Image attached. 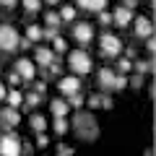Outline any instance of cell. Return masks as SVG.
Wrapping results in <instances>:
<instances>
[{
	"label": "cell",
	"instance_id": "1",
	"mask_svg": "<svg viewBox=\"0 0 156 156\" xmlns=\"http://www.w3.org/2000/svg\"><path fill=\"white\" fill-rule=\"evenodd\" d=\"M70 125L78 133V138H83V140H96L99 138V122H96V117L91 112H76Z\"/></svg>",
	"mask_w": 156,
	"mask_h": 156
},
{
	"label": "cell",
	"instance_id": "2",
	"mask_svg": "<svg viewBox=\"0 0 156 156\" xmlns=\"http://www.w3.org/2000/svg\"><path fill=\"white\" fill-rule=\"evenodd\" d=\"M0 156H21V138L8 130L5 135H0Z\"/></svg>",
	"mask_w": 156,
	"mask_h": 156
},
{
	"label": "cell",
	"instance_id": "3",
	"mask_svg": "<svg viewBox=\"0 0 156 156\" xmlns=\"http://www.w3.org/2000/svg\"><path fill=\"white\" fill-rule=\"evenodd\" d=\"M68 65H70L78 76H86V73H91V68H94V65H91V57L86 55L83 50H73V52H70V62H68Z\"/></svg>",
	"mask_w": 156,
	"mask_h": 156
},
{
	"label": "cell",
	"instance_id": "4",
	"mask_svg": "<svg viewBox=\"0 0 156 156\" xmlns=\"http://www.w3.org/2000/svg\"><path fill=\"white\" fill-rule=\"evenodd\" d=\"M99 50H101L104 57H117L120 52H122V42H120V37H115V34H101Z\"/></svg>",
	"mask_w": 156,
	"mask_h": 156
},
{
	"label": "cell",
	"instance_id": "5",
	"mask_svg": "<svg viewBox=\"0 0 156 156\" xmlns=\"http://www.w3.org/2000/svg\"><path fill=\"white\" fill-rule=\"evenodd\" d=\"M18 42H21V37L13 26H0V50L3 52H13L18 47Z\"/></svg>",
	"mask_w": 156,
	"mask_h": 156
},
{
	"label": "cell",
	"instance_id": "6",
	"mask_svg": "<svg viewBox=\"0 0 156 156\" xmlns=\"http://www.w3.org/2000/svg\"><path fill=\"white\" fill-rule=\"evenodd\" d=\"M18 122H21V112H18L16 107H3V109H0V125L5 130H13Z\"/></svg>",
	"mask_w": 156,
	"mask_h": 156
},
{
	"label": "cell",
	"instance_id": "7",
	"mask_svg": "<svg viewBox=\"0 0 156 156\" xmlns=\"http://www.w3.org/2000/svg\"><path fill=\"white\" fill-rule=\"evenodd\" d=\"M73 37H76V42L81 47H86L94 39V29L89 26V23H76V29H73Z\"/></svg>",
	"mask_w": 156,
	"mask_h": 156
},
{
	"label": "cell",
	"instance_id": "8",
	"mask_svg": "<svg viewBox=\"0 0 156 156\" xmlns=\"http://www.w3.org/2000/svg\"><path fill=\"white\" fill-rule=\"evenodd\" d=\"M133 21H135V34H138L140 39H148V37H154V21H151V18L138 16V18H133Z\"/></svg>",
	"mask_w": 156,
	"mask_h": 156
},
{
	"label": "cell",
	"instance_id": "9",
	"mask_svg": "<svg viewBox=\"0 0 156 156\" xmlns=\"http://www.w3.org/2000/svg\"><path fill=\"white\" fill-rule=\"evenodd\" d=\"M13 73H16L18 78H23V81H31V78H34V73H37V68H34V62H31V60L21 57V60L16 62V70H13Z\"/></svg>",
	"mask_w": 156,
	"mask_h": 156
},
{
	"label": "cell",
	"instance_id": "10",
	"mask_svg": "<svg viewBox=\"0 0 156 156\" xmlns=\"http://www.w3.org/2000/svg\"><path fill=\"white\" fill-rule=\"evenodd\" d=\"M57 89H60V94H62V96H70V94H76V91H81V81H78L76 76L60 78V83H57Z\"/></svg>",
	"mask_w": 156,
	"mask_h": 156
},
{
	"label": "cell",
	"instance_id": "11",
	"mask_svg": "<svg viewBox=\"0 0 156 156\" xmlns=\"http://www.w3.org/2000/svg\"><path fill=\"white\" fill-rule=\"evenodd\" d=\"M133 21V11H130V8H125V5H120L117 8L115 13H112V23H117V26H128V23Z\"/></svg>",
	"mask_w": 156,
	"mask_h": 156
},
{
	"label": "cell",
	"instance_id": "12",
	"mask_svg": "<svg viewBox=\"0 0 156 156\" xmlns=\"http://www.w3.org/2000/svg\"><path fill=\"white\" fill-rule=\"evenodd\" d=\"M34 57H37V62L42 68H50L52 62H55V52L50 50V47H37V52H34Z\"/></svg>",
	"mask_w": 156,
	"mask_h": 156
},
{
	"label": "cell",
	"instance_id": "13",
	"mask_svg": "<svg viewBox=\"0 0 156 156\" xmlns=\"http://www.w3.org/2000/svg\"><path fill=\"white\" fill-rule=\"evenodd\" d=\"M112 96H107V94H94V96H89V107H94V109H112Z\"/></svg>",
	"mask_w": 156,
	"mask_h": 156
},
{
	"label": "cell",
	"instance_id": "14",
	"mask_svg": "<svg viewBox=\"0 0 156 156\" xmlns=\"http://www.w3.org/2000/svg\"><path fill=\"white\" fill-rule=\"evenodd\" d=\"M112 83H115V70H112V68H101L99 70V86L104 91H109Z\"/></svg>",
	"mask_w": 156,
	"mask_h": 156
},
{
	"label": "cell",
	"instance_id": "15",
	"mask_svg": "<svg viewBox=\"0 0 156 156\" xmlns=\"http://www.w3.org/2000/svg\"><path fill=\"white\" fill-rule=\"evenodd\" d=\"M76 3L83 8V11H94V13L104 11V5H107V0H76Z\"/></svg>",
	"mask_w": 156,
	"mask_h": 156
},
{
	"label": "cell",
	"instance_id": "16",
	"mask_svg": "<svg viewBox=\"0 0 156 156\" xmlns=\"http://www.w3.org/2000/svg\"><path fill=\"white\" fill-rule=\"evenodd\" d=\"M50 109H52V115H55V117H68L70 107H68V101H65V99H55V101L50 104Z\"/></svg>",
	"mask_w": 156,
	"mask_h": 156
},
{
	"label": "cell",
	"instance_id": "17",
	"mask_svg": "<svg viewBox=\"0 0 156 156\" xmlns=\"http://www.w3.org/2000/svg\"><path fill=\"white\" fill-rule=\"evenodd\" d=\"M52 128H55V133H57V135H65L68 130H70V122H68V117H55Z\"/></svg>",
	"mask_w": 156,
	"mask_h": 156
},
{
	"label": "cell",
	"instance_id": "18",
	"mask_svg": "<svg viewBox=\"0 0 156 156\" xmlns=\"http://www.w3.org/2000/svg\"><path fill=\"white\" fill-rule=\"evenodd\" d=\"M133 68H135V73L146 76V73H151V70H154V57H148V60H138Z\"/></svg>",
	"mask_w": 156,
	"mask_h": 156
},
{
	"label": "cell",
	"instance_id": "19",
	"mask_svg": "<svg viewBox=\"0 0 156 156\" xmlns=\"http://www.w3.org/2000/svg\"><path fill=\"white\" fill-rule=\"evenodd\" d=\"M29 122H31V128L37 130V133H44V130H47V120H44V115H31V120H29Z\"/></svg>",
	"mask_w": 156,
	"mask_h": 156
},
{
	"label": "cell",
	"instance_id": "20",
	"mask_svg": "<svg viewBox=\"0 0 156 156\" xmlns=\"http://www.w3.org/2000/svg\"><path fill=\"white\" fill-rule=\"evenodd\" d=\"M65 101H68V107H70V109H81V107H83V94H81V91H76V94L65 96Z\"/></svg>",
	"mask_w": 156,
	"mask_h": 156
},
{
	"label": "cell",
	"instance_id": "21",
	"mask_svg": "<svg viewBox=\"0 0 156 156\" xmlns=\"http://www.w3.org/2000/svg\"><path fill=\"white\" fill-rule=\"evenodd\" d=\"M5 99H8V107H16V109L23 104V96H21V91H16V89H13V91H8V94H5Z\"/></svg>",
	"mask_w": 156,
	"mask_h": 156
},
{
	"label": "cell",
	"instance_id": "22",
	"mask_svg": "<svg viewBox=\"0 0 156 156\" xmlns=\"http://www.w3.org/2000/svg\"><path fill=\"white\" fill-rule=\"evenodd\" d=\"M26 39H29V42H37V39H42V26L31 23V26L26 29Z\"/></svg>",
	"mask_w": 156,
	"mask_h": 156
},
{
	"label": "cell",
	"instance_id": "23",
	"mask_svg": "<svg viewBox=\"0 0 156 156\" xmlns=\"http://www.w3.org/2000/svg\"><path fill=\"white\" fill-rule=\"evenodd\" d=\"M57 16H60V21H73V18H76V8L65 5V8H62L60 13H57Z\"/></svg>",
	"mask_w": 156,
	"mask_h": 156
},
{
	"label": "cell",
	"instance_id": "24",
	"mask_svg": "<svg viewBox=\"0 0 156 156\" xmlns=\"http://www.w3.org/2000/svg\"><path fill=\"white\" fill-rule=\"evenodd\" d=\"M44 23H47V26H55V29H57V26H60L62 21H60V16H57L55 11H50V13L44 16Z\"/></svg>",
	"mask_w": 156,
	"mask_h": 156
},
{
	"label": "cell",
	"instance_id": "25",
	"mask_svg": "<svg viewBox=\"0 0 156 156\" xmlns=\"http://www.w3.org/2000/svg\"><path fill=\"white\" fill-rule=\"evenodd\" d=\"M39 101H42V94H37V91H34V94H29L26 99H23V104H21V107H37Z\"/></svg>",
	"mask_w": 156,
	"mask_h": 156
},
{
	"label": "cell",
	"instance_id": "26",
	"mask_svg": "<svg viewBox=\"0 0 156 156\" xmlns=\"http://www.w3.org/2000/svg\"><path fill=\"white\" fill-rule=\"evenodd\" d=\"M23 3V8H26L29 13H37L39 8H42V0H21Z\"/></svg>",
	"mask_w": 156,
	"mask_h": 156
},
{
	"label": "cell",
	"instance_id": "27",
	"mask_svg": "<svg viewBox=\"0 0 156 156\" xmlns=\"http://www.w3.org/2000/svg\"><path fill=\"white\" fill-rule=\"evenodd\" d=\"M117 68H120V73H125V76H128V73L133 70V62H130L128 57H120V62H117Z\"/></svg>",
	"mask_w": 156,
	"mask_h": 156
},
{
	"label": "cell",
	"instance_id": "28",
	"mask_svg": "<svg viewBox=\"0 0 156 156\" xmlns=\"http://www.w3.org/2000/svg\"><path fill=\"white\" fill-rule=\"evenodd\" d=\"M125 86H128V76H125V73H122V76H117V73H115V83H112V89H125Z\"/></svg>",
	"mask_w": 156,
	"mask_h": 156
},
{
	"label": "cell",
	"instance_id": "29",
	"mask_svg": "<svg viewBox=\"0 0 156 156\" xmlns=\"http://www.w3.org/2000/svg\"><path fill=\"white\" fill-rule=\"evenodd\" d=\"M128 86H133V89H140V86H143V76H140V73H135L133 78H128Z\"/></svg>",
	"mask_w": 156,
	"mask_h": 156
},
{
	"label": "cell",
	"instance_id": "30",
	"mask_svg": "<svg viewBox=\"0 0 156 156\" xmlns=\"http://www.w3.org/2000/svg\"><path fill=\"white\" fill-rule=\"evenodd\" d=\"M68 50V42L62 37H55V52H65Z\"/></svg>",
	"mask_w": 156,
	"mask_h": 156
},
{
	"label": "cell",
	"instance_id": "31",
	"mask_svg": "<svg viewBox=\"0 0 156 156\" xmlns=\"http://www.w3.org/2000/svg\"><path fill=\"white\" fill-rule=\"evenodd\" d=\"M99 21H101V26L112 23V13H107V11H99Z\"/></svg>",
	"mask_w": 156,
	"mask_h": 156
},
{
	"label": "cell",
	"instance_id": "32",
	"mask_svg": "<svg viewBox=\"0 0 156 156\" xmlns=\"http://www.w3.org/2000/svg\"><path fill=\"white\" fill-rule=\"evenodd\" d=\"M57 156H73V148L70 146H57Z\"/></svg>",
	"mask_w": 156,
	"mask_h": 156
},
{
	"label": "cell",
	"instance_id": "33",
	"mask_svg": "<svg viewBox=\"0 0 156 156\" xmlns=\"http://www.w3.org/2000/svg\"><path fill=\"white\" fill-rule=\"evenodd\" d=\"M37 146H42V148L47 146V135H44V133H39V135H37Z\"/></svg>",
	"mask_w": 156,
	"mask_h": 156
},
{
	"label": "cell",
	"instance_id": "34",
	"mask_svg": "<svg viewBox=\"0 0 156 156\" xmlns=\"http://www.w3.org/2000/svg\"><path fill=\"white\" fill-rule=\"evenodd\" d=\"M146 47H148V52H154V50H156V42H154V37H148V39H146Z\"/></svg>",
	"mask_w": 156,
	"mask_h": 156
},
{
	"label": "cell",
	"instance_id": "35",
	"mask_svg": "<svg viewBox=\"0 0 156 156\" xmlns=\"http://www.w3.org/2000/svg\"><path fill=\"white\" fill-rule=\"evenodd\" d=\"M16 3H18V0H0V5H5V8H13Z\"/></svg>",
	"mask_w": 156,
	"mask_h": 156
},
{
	"label": "cell",
	"instance_id": "36",
	"mask_svg": "<svg viewBox=\"0 0 156 156\" xmlns=\"http://www.w3.org/2000/svg\"><path fill=\"white\" fill-rule=\"evenodd\" d=\"M8 81H11V83H13V86H18V83H21V78H18V76H16V73H11V78H8Z\"/></svg>",
	"mask_w": 156,
	"mask_h": 156
},
{
	"label": "cell",
	"instance_id": "37",
	"mask_svg": "<svg viewBox=\"0 0 156 156\" xmlns=\"http://www.w3.org/2000/svg\"><path fill=\"white\" fill-rule=\"evenodd\" d=\"M44 91H47V86H44V83H37V94L44 96Z\"/></svg>",
	"mask_w": 156,
	"mask_h": 156
},
{
	"label": "cell",
	"instance_id": "38",
	"mask_svg": "<svg viewBox=\"0 0 156 156\" xmlns=\"http://www.w3.org/2000/svg\"><path fill=\"white\" fill-rule=\"evenodd\" d=\"M135 3H138V0H125V8H130V11H133V8H135Z\"/></svg>",
	"mask_w": 156,
	"mask_h": 156
},
{
	"label": "cell",
	"instance_id": "39",
	"mask_svg": "<svg viewBox=\"0 0 156 156\" xmlns=\"http://www.w3.org/2000/svg\"><path fill=\"white\" fill-rule=\"evenodd\" d=\"M5 94H8V91H5V86H3V83H0V101H3V99H5Z\"/></svg>",
	"mask_w": 156,
	"mask_h": 156
},
{
	"label": "cell",
	"instance_id": "40",
	"mask_svg": "<svg viewBox=\"0 0 156 156\" xmlns=\"http://www.w3.org/2000/svg\"><path fill=\"white\" fill-rule=\"evenodd\" d=\"M44 3H50V5H57V3H60V0H44Z\"/></svg>",
	"mask_w": 156,
	"mask_h": 156
}]
</instances>
